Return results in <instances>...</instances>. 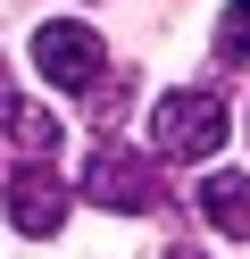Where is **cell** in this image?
<instances>
[{"mask_svg":"<svg viewBox=\"0 0 250 259\" xmlns=\"http://www.w3.org/2000/svg\"><path fill=\"white\" fill-rule=\"evenodd\" d=\"M225 134H233V109L217 101V92H167V101L150 109V142H159V159H209Z\"/></svg>","mask_w":250,"mask_h":259,"instance_id":"cell-1","label":"cell"},{"mask_svg":"<svg viewBox=\"0 0 250 259\" xmlns=\"http://www.w3.org/2000/svg\"><path fill=\"white\" fill-rule=\"evenodd\" d=\"M83 192H92L100 209H117V218H142V209H159L167 176H159V159H150V151L100 142V151H92V167H83Z\"/></svg>","mask_w":250,"mask_h":259,"instance_id":"cell-2","label":"cell"},{"mask_svg":"<svg viewBox=\"0 0 250 259\" xmlns=\"http://www.w3.org/2000/svg\"><path fill=\"white\" fill-rule=\"evenodd\" d=\"M200 218L217 226V234H233V242H250V176H200Z\"/></svg>","mask_w":250,"mask_h":259,"instance_id":"cell-6","label":"cell"},{"mask_svg":"<svg viewBox=\"0 0 250 259\" xmlns=\"http://www.w3.org/2000/svg\"><path fill=\"white\" fill-rule=\"evenodd\" d=\"M217 59H225V67H233V59H250V0H233L225 17H217Z\"/></svg>","mask_w":250,"mask_h":259,"instance_id":"cell-7","label":"cell"},{"mask_svg":"<svg viewBox=\"0 0 250 259\" xmlns=\"http://www.w3.org/2000/svg\"><path fill=\"white\" fill-rule=\"evenodd\" d=\"M9 226L17 234H59L67 226V184L50 176V159H25L9 176Z\"/></svg>","mask_w":250,"mask_h":259,"instance_id":"cell-4","label":"cell"},{"mask_svg":"<svg viewBox=\"0 0 250 259\" xmlns=\"http://www.w3.org/2000/svg\"><path fill=\"white\" fill-rule=\"evenodd\" d=\"M167 259H200V251H183V242H175V251H167Z\"/></svg>","mask_w":250,"mask_h":259,"instance_id":"cell-8","label":"cell"},{"mask_svg":"<svg viewBox=\"0 0 250 259\" xmlns=\"http://www.w3.org/2000/svg\"><path fill=\"white\" fill-rule=\"evenodd\" d=\"M0 134H9V142H17L25 159H50V151H59V125H50L42 109H33L25 92L9 84V67H0Z\"/></svg>","mask_w":250,"mask_h":259,"instance_id":"cell-5","label":"cell"},{"mask_svg":"<svg viewBox=\"0 0 250 259\" xmlns=\"http://www.w3.org/2000/svg\"><path fill=\"white\" fill-rule=\"evenodd\" d=\"M33 67H42L59 92H92V84H100V34L75 25V17L33 25Z\"/></svg>","mask_w":250,"mask_h":259,"instance_id":"cell-3","label":"cell"}]
</instances>
